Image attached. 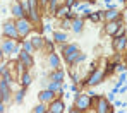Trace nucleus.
<instances>
[{"instance_id": "1", "label": "nucleus", "mask_w": 127, "mask_h": 113, "mask_svg": "<svg viewBox=\"0 0 127 113\" xmlns=\"http://www.w3.org/2000/svg\"><path fill=\"white\" fill-rule=\"evenodd\" d=\"M93 103H95V99L88 92H81L79 91L76 94V98H74V108H76V112H88V110H91Z\"/></svg>"}, {"instance_id": "2", "label": "nucleus", "mask_w": 127, "mask_h": 113, "mask_svg": "<svg viewBox=\"0 0 127 113\" xmlns=\"http://www.w3.org/2000/svg\"><path fill=\"white\" fill-rule=\"evenodd\" d=\"M3 38V36H2ZM0 46L3 50V55L5 57H17V53L21 51V41L19 40H12V38H3L0 41Z\"/></svg>"}, {"instance_id": "3", "label": "nucleus", "mask_w": 127, "mask_h": 113, "mask_svg": "<svg viewBox=\"0 0 127 113\" xmlns=\"http://www.w3.org/2000/svg\"><path fill=\"white\" fill-rule=\"evenodd\" d=\"M16 27H17V33L21 36V40L24 38H29L34 31V24L29 21V17H21V19H16Z\"/></svg>"}, {"instance_id": "4", "label": "nucleus", "mask_w": 127, "mask_h": 113, "mask_svg": "<svg viewBox=\"0 0 127 113\" xmlns=\"http://www.w3.org/2000/svg\"><path fill=\"white\" fill-rule=\"evenodd\" d=\"M106 77V72L105 68H95V70H91L89 72V75H88V79H86L84 86H88V88H96V86H100L103 81H105Z\"/></svg>"}, {"instance_id": "5", "label": "nucleus", "mask_w": 127, "mask_h": 113, "mask_svg": "<svg viewBox=\"0 0 127 113\" xmlns=\"http://www.w3.org/2000/svg\"><path fill=\"white\" fill-rule=\"evenodd\" d=\"M2 36H3V38H12V40L22 41L19 33H17V27H16V19L5 21V23L2 24Z\"/></svg>"}, {"instance_id": "6", "label": "nucleus", "mask_w": 127, "mask_h": 113, "mask_svg": "<svg viewBox=\"0 0 127 113\" xmlns=\"http://www.w3.org/2000/svg\"><path fill=\"white\" fill-rule=\"evenodd\" d=\"M93 106H95V112H96V113H112V112H113L112 103L106 99V96H96Z\"/></svg>"}, {"instance_id": "7", "label": "nucleus", "mask_w": 127, "mask_h": 113, "mask_svg": "<svg viewBox=\"0 0 127 113\" xmlns=\"http://www.w3.org/2000/svg\"><path fill=\"white\" fill-rule=\"evenodd\" d=\"M112 48L115 53H122L127 48V34H122V36H113L112 40Z\"/></svg>"}, {"instance_id": "8", "label": "nucleus", "mask_w": 127, "mask_h": 113, "mask_svg": "<svg viewBox=\"0 0 127 113\" xmlns=\"http://www.w3.org/2000/svg\"><path fill=\"white\" fill-rule=\"evenodd\" d=\"M124 23V19H117V21H106L105 23V34H108V36H115L117 34V31H119V27L122 26Z\"/></svg>"}, {"instance_id": "9", "label": "nucleus", "mask_w": 127, "mask_h": 113, "mask_svg": "<svg viewBox=\"0 0 127 113\" xmlns=\"http://www.w3.org/2000/svg\"><path fill=\"white\" fill-rule=\"evenodd\" d=\"M59 48H60V53H62L64 58H69L70 55H74V53H77L79 51V45L77 43H64V45H59Z\"/></svg>"}, {"instance_id": "10", "label": "nucleus", "mask_w": 127, "mask_h": 113, "mask_svg": "<svg viewBox=\"0 0 127 113\" xmlns=\"http://www.w3.org/2000/svg\"><path fill=\"white\" fill-rule=\"evenodd\" d=\"M46 64H48L50 70L60 68V67H62V57H60L57 51H52V53H48V55H46Z\"/></svg>"}, {"instance_id": "11", "label": "nucleus", "mask_w": 127, "mask_h": 113, "mask_svg": "<svg viewBox=\"0 0 127 113\" xmlns=\"http://www.w3.org/2000/svg\"><path fill=\"white\" fill-rule=\"evenodd\" d=\"M65 112V103H64L62 98H55L48 103V113H64Z\"/></svg>"}, {"instance_id": "12", "label": "nucleus", "mask_w": 127, "mask_h": 113, "mask_svg": "<svg viewBox=\"0 0 127 113\" xmlns=\"http://www.w3.org/2000/svg\"><path fill=\"white\" fill-rule=\"evenodd\" d=\"M17 62H19V64H22V65H24V67L28 68V70H29V68L33 67V65H34L33 55H31V53H28V51H24L22 48H21V51L17 53Z\"/></svg>"}, {"instance_id": "13", "label": "nucleus", "mask_w": 127, "mask_h": 113, "mask_svg": "<svg viewBox=\"0 0 127 113\" xmlns=\"http://www.w3.org/2000/svg\"><path fill=\"white\" fill-rule=\"evenodd\" d=\"M117 19H124V14L119 10V7L105 9V23L106 21H117Z\"/></svg>"}, {"instance_id": "14", "label": "nucleus", "mask_w": 127, "mask_h": 113, "mask_svg": "<svg viewBox=\"0 0 127 113\" xmlns=\"http://www.w3.org/2000/svg\"><path fill=\"white\" fill-rule=\"evenodd\" d=\"M55 98H57V94H55L53 91H50L48 88H43V89L38 92V99H40L41 103H46V105H48L52 99H55Z\"/></svg>"}, {"instance_id": "15", "label": "nucleus", "mask_w": 127, "mask_h": 113, "mask_svg": "<svg viewBox=\"0 0 127 113\" xmlns=\"http://www.w3.org/2000/svg\"><path fill=\"white\" fill-rule=\"evenodd\" d=\"M52 40H53L57 45H64V43H67V41H69V34H67V31L57 29V31H53V33H52Z\"/></svg>"}, {"instance_id": "16", "label": "nucleus", "mask_w": 127, "mask_h": 113, "mask_svg": "<svg viewBox=\"0 0 127 113\" xmlns=\"http://www.w3.org/2000/svg\"><path fill=\"white\" fill-rule=\"evenodd\" d=\"M48 81H55V82H64L65 81V70L62 67L55 68V70H50L48 72Z\"/></svg>"}, {"instance_id": "17", "label": "nucleus", "mask_w": 127, "mask_h": 113, "mask_svg": "<svg viewBox=\"0 0 127 113\" xmlns=\"http://www.w3.org/2000/svg\"><path fill=\"white\" fill-rule=\"evenodd\" d=\"M12 17H14V19L28 17V14L24 12V9H22L21 2H17V0H14V2H12Z\"/></svg>"}, {"instance_id": "18", "label": "nucleus", "mask_w": 127, "mask_h": 113, "mask_svg": "<svg viewBox=\"0 0 127 113\" xmlns=\"http://www.w3.org/2000/svg\"><path fill=\"white\" fill-rule=\"evenodd\" d=\"M72 12V9L69 7V5H65V3H60L59 7H57V10H55V17L60 21V19H65V17H69V14Z\"/></svg>"}, {"instance_id": "19", "label": "nucleus", "mask_w": 127, "mask_h": 113, "mask_svg": "<svg viewBox=\"0 0 127 113\" xmlns=\"http://www.w3.org/2000/svg\"><path fill=\"white\" fill-rule=\"evenodd\" d=\"M83 29H84V19L79 16V17H76V19H72V24H70V31L74 33V34H81L83 33Z\"/></svg>"}, {"instance_id": "20", "label": "nucleus", "mask_w": 127, "mask_h": 113, "mask_svg": "<svg viewBox=\"0 0 127 113\" xmlns=\"http://www.w3.org/2000/svg\"><path fill=\"white\" fill-rule=\"evenodd\" d=\"M31 82H33V75L29 74V70H24L21 75H19V84H21V88H29L31 86Z\"/></svg>"}, {"instance_id": "21", "label": "nucleus", "mask_w": 127, "mask_h": 113, "mask_svg": "<svg viewBox=\"0 0 127 113\" xmlns=\"http://www.w3.org/2000/svg\"><path fill=\"white\" fill-rule=\"evenodd\" d=\"M29 40H31V43L34 46V50H41L43 46H45V38H43L41 34H33Z\"/></svg>"}, {"instance_id": "22", "label": "nucleus", "mask_w": 127, "mask_h": 113, "mask_svg": "<svg viewBox=\"0 0 127 113\" xmlns=\"http://www.w3.org/2000/svg\"><path fill=\"white\" fill-rule=\"evenodd\" d=\"M24 98H26V88H21V89H17L14 92V103L16 105H22Z\"/></svg>"}, {"instance_id": "23", "label": "nucleus", "mask_w": 127, "mask_h": 113, "mask_svg": "<svg viewBox=\"0 0 127 113\" xmlns=\"http://www.w3.org/2000/svg\"><path fill=\"white\" fill-rule=\"evenodd\" d=\"M21 48L24 50V51L31 53V55H33V53L36 51V50H34V46H33V43H31V40H26V38H24V40L21 41Z\"/></svg>"}, {"instance_id": "24", "label": "nucleus", "mask_w": 127, "mask_h": 113, "mask_svg": "<svg viewBox=\"0 0 127 113\" xmlns=\"http://www.w3.org/2000/svg\"><path fill=\"white\" fill-rule=\"evenodd\" d=\"M70 24H72V19L65 17V19H60V24H59V27H60L62 31H70Z\"/></svg>"}, {"instance_id": "25", "label": "nucleus", "mask_w": 127, "mask_h": 113, "mask_svg": "<svg viewBox=\"0 0 127 113\" xmlns=\"http://www.w3.org/2000/svg\"><path fill=\"white\" fill-rule=\"evenodd\" d=\"M33 113H48V105L46 103H38L34 108H33Z\"/></svg>"}, {"instance_id": "26", "label": "nucleus", "mask_w": 127, "mask_h": 113, "mask_svg": "<svg viewBox=\"0 0 127 113\" xmlns=\"http://www.w3.org/2000/svg\"><path fill=\"white\" fill-rule=\"evenodd\" d=\"M83 62H86V53H83V51L79 50L77 55H76V58H74V67H76V65H81Z\"/></svg>"}, {"instance_id": "27", "label": "nucleus", "mask_w": 127, "mask_h": 113, "mask_svg": "<svg viewBox=\"0 0 127 113\" xmlns=\"http://www.w3.org/2000/svg\"><path fill=\"white\" fill-rule=\"evenodd\" d=\"M69 75H70V81H72L74 84H77V82H79V79H81V77H79V74L74 70V65H72V68L69 70Z\"/></svg>"}, {"instance_id": "28", "label": "nucleus", "mask_w": 127, "mask_h": 113, "mask_svg": "<svg viewBox=\"0 0 127 113\" xmlns=\"http://www.w3.org/2000/svg\"><path fill=\"white\" fill-rule=\"evenodd\" d=\"M7 74H10L9 64H0V77H3V75H7Z\"/></svg>"}, {"instance_id": "29", "label": "nucleus", "mask_w": 127, "mask_h": 113, "mask_svg": "<svg viewBox=\"0 0 127 113\" xmlns=\"http://www.w3.org/2000/svg\"><path fill=\"white\" fill-rule=\"evenodd\" d=\"M45 46H46V50H48V53H52V51H55V41H50V40H46V38H45Z\"/></svg>"}, {"instance_id": "30", "label": "nucleus", "mask_w": 127, "mask_h": 113, "mask_svg": "<svg viewBox=\"0 0 127 113\" xmlns=\"http://www.w3.org/2000/svg\"><path fill=\"white\" fill-rule=\"evenodd\" d=\"M127 68H126V65H122V64H115V70L113 72H117V74H120V72H126Z\"/></svg>"}, {"instance_id": "31", "label": "nucleus", "mask_w": 127, "mask_h": 113, "mask_svg": "<svg viewBox=\"0 0 127 113\" xmlns=\"http://www.w3.org/2000/svg\"><path fill=\"white\" fill-rule=\"evenodd\" d=\"M115 94H117V91H115V89H112L110 92H108V94H106V99H108V101L112 103V101L115 99Z\"/></svg>"}, {"instance_id": "32", "label": "nucleus", "mask_w": 127, "mask_h": 113, "mask_svg": "<svg viewBox=\"0 0 127 113\" xmlns=\"http://www.w3.org/2000/svg\"><path fill=\"white\" fill-rule=\"evenodd\" d=\"M77 2H81V0H64V3H65V5H69L70 9H72V7H74Z\"/></svg>"}, {"instance_id": "33", "label": "nucleus", "mask_w": 127, "mask_h": 113, "mask_svg": "<svg viewBox=\"0 0 127 113\" xmlns=\"http://www.w3.org/2000/svg\"><path fill=\"white\" fill-rule=\"evenodd\" d=\"M5 110H7V105H5V103H3V101L0 99V113H3Z\"/></svg>"}, {"instance_id": "34", "label": "nucleus", "mask_w": 127, "mask_h": 113, "mask_svg": "<svg viewBox=\"0 0 127 113\" xmlns=\"http://www.w3.org/2000/svg\"><path fill=\"white\" fill-rule=\"evenodd\" d=\"M70 91H72V92H79V88H77V84H74V82H72V86H70Z\"/></svg>"}, {"instance_id": "35", "label": "nucleus", "mask_w": 127, "mask_h": 113, "mask_svg": "<svg viewBox=\"0 0 127 113\" xmlns=\"http://www.w3.org/2000/svg\"><path fill=\"white\" fill-rule=\"evenodd\" d=\"M100 12V19H101V23H105V10H98Z\"/></svg>"}, {"instance_id": "36", "label": "nucleus", "mask_w": 127, "mask_h": 113, "mask_svg": "<svg viewBox=\"0 0 127 113\" xmlns=\"http://www.w3.org/2000/svg\"><path fill=\"white\" fill-rule=\"evenodd\" d=\"M43 29H45V31H50V33H53V31H52V26H50V24H45V27H43Z\"/></svg>"}, {"instance_id": "37", "label": "nucleus", "mask_w": 127, "mask_h": 113, "mask_svg": "<svg viewBox=\"0 0 127 113\" xmlns=\"http://www.w3.org/2000/svg\"><path fill=\"white\" fill-rule=\"evenodd\" d=\"M40 5H41V7H46V5H48V0H40Z\"/></svg>"}, {"instance_id": "38", "label": "nucleus", "mask_w": 127, "mask_h": 113, "mask_svg": "<svg viewBox=\"0 0 127 113\" xmlns=\"http://www.w3.org/2000/svg\"><path fill=\"white\" fill-rule=\"evenodd\" d=\"M115 106L119 108V106H126V103H122V101H115Z\"/></svg>"}, {"instance_id": "39", "label": "nucleus", "mask_w": 127, "mask_h": 113, "mask_svg": "<svg viewBox=\"0 0 127 113\" xmlns=\"http://www.w3.org/2000/svg\"><path fill=\"white\" fill-rule=\"evenodd\" d=\"M3 57H5V55H3V50H2V46H0V62L3 60Z\"/></svg>"}, {"instance_id": "40", "label": "nucleus", "mask_w": 127, "mask_h": 113, "mask_svg": "<svg viewBox=\"0 0 127 113\" xmlns=\"http://www.w3.org/2000/svg\"><path fill=\"white\" fill-rule=\"evenodd\" d=\"M126 33H127V24H126Z\"/></svg>"}, {"instance_id": "41", "label": "nucleus", "mask_w": 127, "mask_h": 113, "mask_svg": "<svg viewBox=\"0 0 127 113\" xmlns=\"http://www.w3.org/2000/svg\"><path fill=\"white\" fill-rule=\"evenodd\" d=\"M126 2H127V0H126Z\"/></svg>"}]
</instances>
